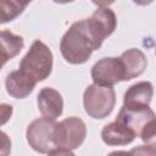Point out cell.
<instances>
[{
  "instance_id": "obj_1",
  "label": "cell",
  "mask_w": 156,
  "mask_h": 156,
  "mask_svg": "<svg viewBox=\"0 0 156 156\" xmlns=\"http://www.w3.org/2000/svg\"><path fill=\"white\" fill-rule=\"evenodd\" d=\"M101 44L89 20L85 18L74 22L63 34L60 43V51L68 63L82 65L89 60L94 50L100 49Z\"/></svg>"
},
{
  "instance_id": "obj_2",
  "label": "cell",
  "mask_w": 156,
  "mask_h": 156,
  "mask_svg": "<svg viewBox=\"0 0 156 156\" xmlns=\"http://www.w3.org/2000/svg\"><path fill=\"white\" fill-rule=\"evenodd\" d=\"M52 52L43 41L34 40L22 57L17 72L30 84L35 85L38 82L46 79L52 71Z\"/></svg>"
},
{
  "instance_id": "obj_3",
  "label": "cell",
  "mask_w": 156,
  "mask_h": 156,
  "mask_svg": "<svg viewBox=\"0 0 156 156\" xmlns=\"http://www.w3.org/2000/svg\"><path fill=\"white\" fill-rule=\"evenodd\" d=\"M116 104V93L112 87L93 83L88 85L83 95L85 112L95 119L107 117Z\"/></svg>"
},
{
  "instance_id": "obj_4",
  "label": "cell",
  "mask_w": 156,
  "mask_h": 156,
  "mask_svg": "<svg viewBox=\"0 0 156 156\" xmlns=\"http://www.w3.org/2000/svg\"><path fill=\"white\" fill-rule=\"evenodd\" d=\"M56 122L50 117H41L34 119L27 127L26 136L29 146L40 152V154H50L56 149V144L54 140Z\"/></svg>"
},
{
  "instance_id": "obj_5",
  "label": "cell",
  "mask_w": 156,
  "mask_h": 156,
  "mask_svg": "<svg viewBox=\"0 0 156 156\" xmlns=\"http://www.w3.org/2000/svg\"><path fill=\"white\" fill-rule=\"evenodd\" d=\"M87 136V126L78 117H68L56 123L54 140L56 147L74 150L79 147Z\"/></svg>"
},
{
  "instance_id": "obj_6",
  "label": "cell",
  "mask_w": 156,
  "mask_h": 156,
  "mask_svg": "<svg viewBox=\"0 0 156 156\" xmlns=\"http://www.w3.org/2000/svg\"><path fill=\"white\" fill-rule=\"evenodd\" d=\"M91 78L94 83L112 87L118 82L126 80L124 67L119 57H104L99 60L91 68Z\"/></svg>"
},
{
  "instance_id": "obj_7",
  "label": "cell",
  "mask_w": 156,
  "mask_h": 156,
  "mask_svg": "<svg viewBox=\"0 0 156 156\" xmlns=\"http://www.w3.org/2000/svg\"><path fill=\"white\" fill-rule=\"evenodd\" d=\"M156 118L155 112L147 106H126L123 105L116 117V121L130 129L136 136H140L143 128Z\"/></svg>"
},
{
  "instance_id": "obj_8",
  "label": "cell",
  "mask_w": 156,
  "mask_h": 156,
  "mask_svg": "<svg viewBox=\"0 0 156 156\" xmlns=\"http://www.w3.org/2000/svg\"><path fill=\"white\" fill-rule=\"evenodd\" d=\"M91 28L98 39L102 43L108 35H111L117 27V18L115 12L108 7H99L89 18Z\"/></svg>"
},
{
  "instance_id": "obj_9",
  "label": "cell",
  "mask_w": 156,
  "mask_h": 156,
  "mask_svg": "<svg viewBox=\"0 0 156 156\" xmlns=\"http://www.w3.org/2000/svg\"><path fill=\"white\" fill-rule=\"evenodd\" d=\"M38 110L45 117L56 119L63 111L62 95L54 88H43L37 98Z\"/></svg>"
},
{
  "instance_id": "obj_10",
  "label": "cell",
  "mask_w": 156,
  "mask_h": 156,
  "mask_svg": "<svg viewBox=\"0 0 156 156\" xmlns=\"http://www.w3.org/2000/svg\"><path fill=\"white\" fill-rule=\"evenodd\" d=\"M135 138L136 135L130 129H128L117 121L106 124L101 130L102 141L110 146L127 145L130 144Z\"/></svg>"
},
{
  "instance_id": "obj_11",
  "label": "cell",
  "mask_w": 156,
  "mask_h": 156,
  "mask_svg": "<svg viewBox=\"0 0 156 156\" xmlns=\"http://www.w3.org/2000/svg\"><path fill=\"white\" fill-rule=\"evenodd\" d=\"M126 73V80H130L144 73L147 60L140 49H129L119 56Z\"/></svg>"
},
{
  "instance_id": "obj_12",
  "label": "cell",
  "mask_w": 156,
  "mask_h": 156,
  "mask_svg": "<svg viewBox=\"0 0 156 156\" xmlns=\"http://www.w3.org/2000/svg\"><path fill=\"white\" fill-rule=\"evenodd\" d=\"M154 95V87L150 82L143 80L130 85L123 96L126 106H147Z\"/></svg>"
},
{
  "instance_id": "obj_13",
  "label": "cell",
  "mask_w": 156,
  "mask_h": 156,
  "mask_svg": "<svg viewBox=\"0 0 156 156\" xmlns=\"http://www.w3.org/2000/svg\"><path fill=\"white\" fill-rule=\"evenodd\" d=\"M6 91L15 99H24L27 98L34 89L35 85L30 84L17 71H12L7 74L5 79Z\"/></svg>"
},
{
  "instance_id": "obj_14",
  "label": "cell",
  "mask_w": 156,
  "mask_h": 156,
  "mask_svg": "<svg viewBox=\"0 0 156 156\" xmlns=\"http://www.w3.org/2000/svg\"><path fill=\"white\" fill-rule=\"evenodd\" d=\"M24 41L21 35L13 34L7 29L1 30V58L2 65L15 57L23 49Z\"/></svg>"
},
{
  "instance_id": "obj_15",
  "label": "cell",
  "mask_w": 156,
  "mask_h": 156,
  "mask_svg": "<svg viewBox=\"0 0 156 156\" xmlns=\"http://www.w3.org/2000/svg\"><path fill=\"white\" fill-rule=\"evenodd\" d=\"M1 4V23H7L17 18L26 9L17 0H0Z\"/></svg>"
},
{
  "instance_id": "obj_16",
  "label": "cell",
  "mask_w": 156,
  "mask_h": 156,
  "mask_svg": "<svg viewBox=\"0 0 156 156\" xmlns=\"http://www.w3.org/2000/svg\"><path fill=\"white\" fill-rule=\"evenodd\" d=\"M141 140L152 147H156V118L151 119L140 133Z\"/></svg>"
},
{
  "instance_id": "obj_17",
  "label": "cell",
  "mask_w": 156,
  "mask_h": 156,
  "mask_svg": "<svg viewBox=\"0 0 156 156\" xmlns=\"http://www.w3.org/2000/svg\"><path fill=\"white\" fill-rule=\"evenodd\" d=\"M130 154H146V155H156V147H152L150 145L147 146H140L136 149L130 150Z\"/></svg>"
},
{
  "instance_id": "obj_18",
  "label": "cell",
  "mask_w": 156,
  "mask_h": 156,
  "mask_svg": "<svg viewBox=\"0 0 156 156\" xmlns=\"http://www.w3.org/2000/svg\"><path fill=\"white\" fill-rule=\"evenodd\" d=\"M93 4L98 5L99 7H108L111 4H113L116 0H91Z\"/></svg>"
},
{
  "instance_id": "obj_19",
  "label": "cell",
  "mask_w": 156,
  "mask_h": 156,
  "mask_svg": "<svg viewBox=\"0 0 156 156\" xmlns=\"http://www.w3.org/2000/svg\"><path fill=\"white\" fill-rule=\"evenodd\" d=\"M136 5H140V6H146V5H150L154 0H133Z\"/></svg>"
},
{
  "instance_id": "obj_20",
  "label": "cell",
  "mask_w": 156,
  "mask_h": 156,
  "mask_svg": "<svg viewBox=\"0 0 156 156\" xmlns=\"http://www.w3.org/2000/svg\"><path fill=\"white\" fill-rule=\"evenodd\" d=\"M52 1H55L57 4H67V2H72L74 0H52Z\"/></svg>"
},
{
  "instance_id": "obj_21",
  "label": "cell",
  "mask_w": 156,
  "mask_h": 156,
  "mask_svg": "<svg viewBox=\"0 0 156 156\" xmlns=\"http://www.w3.org/2000/svg\"><path fill=\"white\" fill-rule=\"evenodd\" d=\"M17 1H18L20 4H22V5L26 7V6H27V5H28V4H29L32 0H17Z\"/></svg>"
},
{
  "instance_id": "obj_22",
  "label": "cell",
  "mask_w": 156,
  "mask_h": 156,
  "mask_svg": "<svg viewBox=\"0 0 156 156\" xmlns=\"http://www.w3.org/2000/svg\"><path fill=\"white\" fill-rule=\"evenodd\" d=\"M155 54H156V49H155Z\"/></svg>"
}]
</instances>
